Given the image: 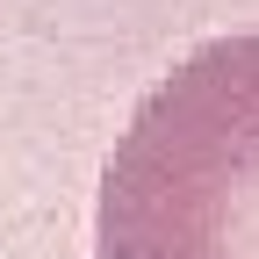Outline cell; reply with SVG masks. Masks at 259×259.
<instances>
[{
    "instance_id": "obj_1",
    "label": "cell",
    "mask_w": 259,
    "mask_h": 259,
    "mask_svg": "<svg viewBox=\"0 0 259 259\" xmlns=\"http://www.w3.org/2000/svg\"><path fill=\"white\" fill-rule=\"evenodd\" d=\"M94 259H259V29L209 36L108 151Z\"/></svg>"
}]
</instances>
